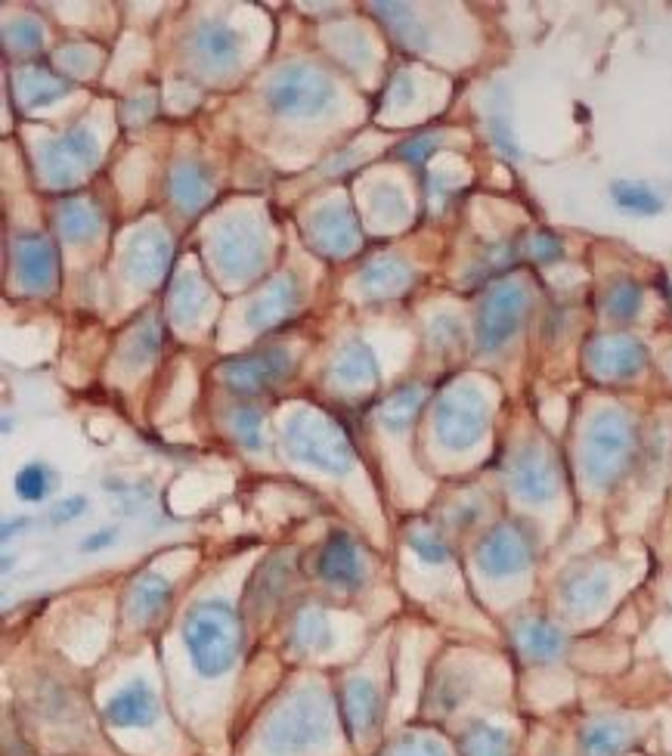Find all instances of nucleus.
<instances>
[{
	"mask_svg": "<svg viewBox=\"0 0 672 756\" xmlns=\"http://www.w3.org/2000/svg\"><path fill=\"white\" fill-rule=\"evenodd\" d=\"M341 710H345L347 729L353 735H372L382 722V695L372 682L353 679V682H347L345 695H341Z\"/></svg>",
	"mask_w": 672,
	"mask_h": 756,
	"instance_id": "4468645a",
	"label": "nucleus"
},
{
	"mask_svg": "<svg viewBox=\"0 0 672 756\" xmlns=\"http://www.w3.org/2000/svg\"><path fill=\"white\" fill-rule=\"evenodd\" d=\"M13 487H16V493H20L25 503H40L50 493V487H53V475H50V468L44 466V463H28L16 475Z\"/></svg>",
	"mask_w": 672,
	"mask_h": 756,
	"instance_id": "393cba45",
	"label": "nucleus"
},
{
	"mask_svg": "<svg viewBox=\"0 0 672 756\" xmlns=\"http://www.w3.org/2000/svg\"><path fill=\"white\" fill-rule=\"evenodd\" d=\"M192 50L205 65H230L239 53V35L227 22H202L192 35Z\"/></svg>",
	"mask_w": 672,
	"mask_h": 756,
	"instance_id": "a211bd4d",
	"label": "nucleus"
},
{
	"mask_svg": "<svg viewBox=\"0 0 672 756\" xmlns=\"http://www.w3.org/2000/svg\"><path fill=\"white\" fill-rule=\"evenodd\" d=\"M116 530L112 527H106V530H96L91 540H84L81 543V552H103V549H109V545L116 543Z\"/></svg>",
	"mask_w": 672,
	"mask_h": 756,
	"instance_id": "72a5a7b5",
	"label": "nucleus"
},
{
	"mask_svg": "<svg viewBox=\"0 0 672 756\" xmlns=\"http://www.w3.org/2000/svg\"><path fill=\"white\" fill-rule=\"evenodd\" d=\"M635 453V428L626 412L601 409L592 416L583 437V468L596 487H611L623 478Z\"/></svg>",
	"mask_w": 672,
	"mask_h": 756,
	"instance_id": "7ed1b4c3",
	"label": "nucleus"
},
{
	"mask_svg": "<svg viewBox=\"0 0 672 756\" xmlns=\"http://www.w3.org/2000/svg\"><path fill=\"white\" fill-rule=\"evenodd\" d=\"M387 756H446V751H443L441 741H434V737L409 735L404 741H397L387 751Z\"/></svg>",
	"mask_w": 672,
	"mask_h": 756,
	"instance_id": "bb28decb",
	"label": "nucleus"
},
{
	"mask_svg": "<svg viewBox=\"0 0 672 756\" xmlns=\"http://www.w3.org/2000/svg\"><path fill=\"white\" fill-rule=\"evenodd\" d=\"M515 645H518V651L530 660V663H552V660H557L564 655L567 636H564L552 621L530 617V621L518 623V629H515Z\"/></svg>",
	"mask_w": 672,
	"mask_h": 756,
	"instance_id": "dca6fc26",
	"label": "nucleus"
},
{
	"mask_svg": "<svg viewBox=\"0 0 672 756\" xmlns=\"http://www.w3.org/2000/svg\"><path fill=\"white\" fill-rule=\"evenodd\" d=\"M608 596H611V574L601 571V567H579L561 583V601L574 614L596 611L608 601Z\"/></svg>",
	"mask_w": 672,
	"mask_h": 756,
	"instance_id": "2eb2a0df",
	"label": "nucleus"
},
{
	"mask_svg": "<svg viewBox=\"0 0 672 756\" xmlns=\"http://www.w3.org/2000/svg\"><path fill=\"white\" fill-rule=\"evenodd\" d=\"M530 537L518 524H500L478 543V567L490 580H505L530 567Z\"/></svg>",
	"mask_w": 672,
	"mask_h": 756,
	"instance_id": "6e6552de",
	"label": "nucleus"
},
{
	"mask_svg": "<svg viewBox=\"0 0 672 756\" xmlns=\"http://www.w3.org/2000/svg\"><path fill=\"white\" fill-rule=\"evenodd\" d=\"M641 308V286L633 279H616L604 295V313L611 320H633Z\"/></svg>",
	"mask_w": 672,
	"mask_h": 756,
	"instance_id": "5701e85b",
	"label": "nucleus"
},
{
	"mask_svg": "<svg viewBox=\"0 0 672 756\" xmlns=\"http://www.w3.org/2000/svg\"><path fill=\"white\" fill-rule=\"evenodd\" d=\"M611 199H614L616 208H623V212L629 214H645V217H651V214L663 212V199L653 193L651 187L633 183V180H616L614 187H611Z\"/></svg>",
	"mask_w": 672,
	"mask_h": 756,
	"instance_id": "4be33fe9",
	"label": "nucleus"
},
{
	"mask_svg": "<svg viewBox=\"0 0 672 756\" xmlns=\"http://www.w3.org/2000/svg\"><path fill=\"white\" fill-rule=\"evenodd\" d=\"M332 732L328 700L316 688H304L273 713L264 729V751L273 756L304 754L310 747L326 744Z\"/></svg>",
	"mask_w": 672,
	"mask_h": 756,
	"instance_id": "f03ea898",
	"label": "nucleus"
},
{
	"mask_svg": "<svg viewBox=\"0 0 672 756\" xmlns=\"http://www.w3.org/2000/svg\"><path fill=\"white\" fill-rule=\"evenodd\" d=\"M409 549L422 559L424 564H443L449 562V545L437 530H412L409 533Z\"/></svg>",
	"mask_w": 672,
	"mask_h": 756,
	"instance_id": "a878e982",
	"label": "nucleus"
},
{
	"mask_svg": "<svg viewBox=\"0 0 672 756\" xmlns=\"http://www.w3.org/2000/svg\"><path fill=\"white\" fill-rule=\"evenodd\" d=\"M508 481H512L515 496H520L524 503H549V500H555L557 487H561L552 453L539 444L520 446L512 456Z\"/></svg>",
	"mask_w": 672,
	"mask_h": 756,
	"instance_id": "1a4fd4ad",
	"label": "nucleus"
},
{
	"mask_svg": "<svg viewBox=\"0 0 672 756\" xmlns=\"http://www.w3.org/2000/svg\"><path fill=\"white\" fill-rule=\"evenodd\" d=\"M183 645L202 676L214 679L230 673L242 648V626L236 611L220 599L199 601L183 617Z\"/></svg>",
	"mask_w": 672,
	"mask_h": 756,
	"instance_id": "f257e3e1",
	"label": "nucleus"
},
{
	"mask_svg": "<svg viewBox=\"0 0 672 756\" xmlns=\"http://www.w3.org/2000/svg\"><path fill=\"white\" fill-rule=\"evenodd\" d=\"M286 449L295 459L328 475H345L353 466V446L345 431L313 412H301L288 422Z\"/></svg>",
	"mask_w": 672,
	"mask_h": 756,
	"instance_id": "20e7f679",
	"label": "nucleus"
},
{
	"mask_svg": "<svg viewBox=\"0 0 672 756\" xmlns=\"http://www.w3.org/2000/svg\"><path fill=\"white\" fill-rule=\"evenodd\" d=\"M422 400H424L422 388L397 391V394L384 404L382 422L387 428H394V431H400V428H406L409 422H412V416H416V409L422 407Z\"/></svg>",
	"mask_w": 672,
	"mask_h": 756,
	"instance_id": "b1692460",
	"label": "nucleus"
},
{
	"mask_svg": "<svg viewBox=\"0 0 672 756\" xmlns=\"http://www.w3.org/2000/svg\"><path fill=\"white\" fill-rule=\"evenodd\" d=\"M232 428L245 446H251V449L261 446V416L254 409H239V416L232 419Z\"/></svg>",
	"mask_w": 672,
	"mask_h": 756,
	"instance_id": "c85d7f7f",
	"label": "nucleus"
},
{
	"mask_svg": "<svg viewBox=\"0 0 672 756\" xmlns=\"http://www.w3.org/2000/svg\"><path fill=\"white\" fill-rule=\"evenodd\" d=\"M461 756H512V735L487 719H475L459 737Z\"/></svg>",
	"mask_w": 672,
	"mask_h": 756,
	"instance_id": "aec40b11",
	"label": "nucleus"
},
{
	"mask_svg": "<svg viewBox=\"0 0 672 756\" xmlns=\"http://www.w3.org/2000/svg\"><path fill=\"white\" fill-rule=\"evenodd\" d=\"M490 425V404L478 388L456 385L443 394L434 409V434L449 449H468Z\"/></svg>",
	"mask_w": 672,
	"mask_h": 756,
	"instance_id": "39448f33",
	"label": "nucleus"
},
{
	"mask_svg": "<svg viewBox=\"0 0 672 756\" xmlns=\"http://www.w3.org/2000/svg\"><path fill=\"white\" fill-rule=\"evenodd\" d=\"M155 719H158V700L153 688L143 682H131L106 704V722L116 729H146Z\"/></svg>",
	"mask_w": 672,
	"mask_h": 756,
	"instance_id": "ddd939ff",
	"label": "nucleus"
},
{
	"mask_svg": "<svg viewBox=\"0 0 672 756\" xmlns=\"http://www.w3.org/2000/svg\"><path fill=\"white\" fill-rule=\"evenodd\" d=\"M527 254L539 264H549V261H557L564 254V245L552 233H533L527 239Z\"/></svg>",
	"mask_w": 672,
	"mask_h": 756,
	"instance_id": "cd10ccee",
	"label": "nucleus"
},
{
	"mask_svg": "<svg viewBox=\"0 0 672 756\" xmlns=\"http://www.w3.org/2000/svg\"><path fill=\"white\" fill-rule=\"evenodd\" d=\"M648 353L626 335H604L586 348V363L598 379H633L645 369Z\"/></svg>",
	"mask_w": 672,
	"mask_h": 756,
	"instance_id": "9d476101",
	"label": "nucleus"
},
{
	"mask_svg": "<svg viewBox=\"0 0 672 756\" xmlns=\"http://www.w3.org/2000/svg\"><path fill=\"white\" fill-rule=\"evenodd\" d=\"M288 372V353L286 350H264L245 360H232L224 367V382L239 394H254V391L269 388L273 382H279Z\"/></svg>",
	"mask_w": 672,
	"mask_h": 756,
	"instance_id": "9b49d317",
	"label": "nucleus"
},
{
	"mask_svg": "<svg viewBox=\"0 0 672 756\" xmlns=\"http://www.w3.org/2000/svg\"><path fill=\"white\" fill-rule=\"evenodd\" d=\"M326 633V626H323V617L316 614V608L313 611H308V614H301L298 617V629H295V641H304V645H316V633Z\"/></svg>",
	"mask_w": 672,
	"mask_h": 756,
	"instance_id": "7c9ffc66",
	"label": "nucleus"
},
{
	"mask_svg": "<svg viewBox=\"0 0 672 756\" xmlns=\"http://www.w3.org/2000/svg\"><path fill=\"white\" fill-rule=\"evenodd\" d=\"M633 725L626 719L601 717L579 732V751L583 756H623L633 747Z\"/></svg>",
	"mask_w": 672,
	"mask_h": 756,
	"instance_id": "f3484780",
	"label": "nucleus"
},
{
	"mask_svg": "<svg viewBox=\"0 0 672 756\" xmlns=\"http://www.w3.org/2000/svg\"><path fill=\"white\" fill-rule=\"evenodd\" d=\"M16 261H20V273L22 279L28 283V286H50V279H53V249L47 245V242H40V239H25V242H20V254H16Z\"/></svg>",
	"mask_w": 672,
	"mask_h": 756,
	"instance_id": "412c9836",
	"label": "nucleus"
},
{
	"mask_svg": "<svg viewBox=\"0 0 672 756\" xmlns=\"http://www.w3.org/2000/svg\"><path fill=\"white\" fill-rule=\"evenodd\" d=\"M332 99H335V84L326 72L313 65H286L283 72H276V79L267 87L269 109L279 116H320Z\"/></svg>",
	"mask_w": 672,
	"mask_h": 756,
	"instance_id": "423d86ee",
	"label": "nucleus"
},
{
	"mask_svg": "<svg viewBox=\"0 0 672 756\" xmlns=\"http://www.w3.org/2000/svg\"><path fill=\"white\" fill-rule=\"evenodd\" d=\"M530 295L520 283H502L483 298L478 313V348L493 353L512 341L527 316Z\"/></svg>",
	"mask_w": 672,
	"mask_h": 756,
	"instance_id": "0eeeda50",
	"label": "nucleus"
},
{
	"mask_svg": "<svg viewBox=\"0 0 672 756\" xmlns=\"http://www.w3.org/2000/svg\"><path fill=\"white\" fill-rule=\"evenodd\" d=\"M84 508H87V500H84V496H69V500H62V503L53 505V512H50V521L53 524L75 521Z\"/></svg>",
	"mask_w": 672,
	"mask_h": 756,
	"instance_id": "2f4dec72",
	"label": "nucleus"
},
{
	"mask_svg": "<svg viewBox=\"0 0 672 756\" xmlns=\"http://www.w3.org/2000/svg\"><path fill=\"white\" fill-rule=\"evenodd\" d=\"M434 146H437V140H434V136H422V140H412V143L400 146V156L412 158V161H424V156H428Z\"/></svg>",
	"mask_w": 672,
	"mask_h": 756,
	"instance_id": "473e14b6",
	"label": "nucleus"
},
{
	"mask_svg": "<svg viewBox=\"0 0 672 756\" xmlns=\"http://www.w3.org/2000/svg\"><path fill=\"white\" fill-rule=\"evenodd\" d=\"M316 574L338 589H360L365 571L357 543L347 533H332L316 555Z\"/></svg>",
	"mask_w": 672,
	"mask_h": 756,
	"instance_id": "f8f14e48",
	"label": "nucleus"
},
{
	"mask_svg": "<svg viewBox=\"0 0 672 756\" xmlns=\"http://www.w3.org/2000/svg\"><path fill=\"white\" fill-rule=\"evenodd\" d=\"M62 230L69 236L94 233L96 217L87 208H69V214H62Z\"/></svg>",
	"mask_w": 672,
	"mask_h": 756,
	"instance_id": "c756f323",
	"label": "nucleus"
},
{
	"mask_svg": "<svg viewBox=\"0 0 672 756\" xmlns=\"http://www.w3.org/2000/svg\"><path fill=\"white\" fill-rule=\"evenodd\" d=\"M171 583L158 574H146L131 586V596H128V611L134 621H153L158 617L168 604H171Z\"/></svg>",
	"mask_w": 672,
	"mask_h": 756,
	"instance_id": "6ab92c4d",
	"label": "nucleus"
}]
</instances>
